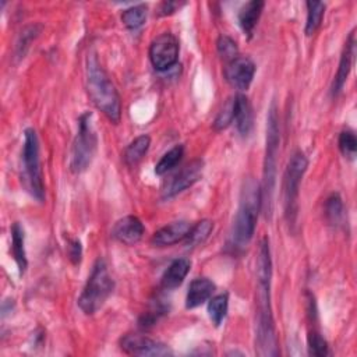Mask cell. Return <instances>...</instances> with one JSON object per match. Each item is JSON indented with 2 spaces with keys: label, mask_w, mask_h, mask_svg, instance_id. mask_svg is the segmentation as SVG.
I'll list each match as a JSON object with an SVG mask.
<instances>
[{
  "label": "cell",
  "mask_w": 357,
  "mask_h": 357,
  "mask_svg": "<svg viewBox=\"0 0 357 357\" xmlns=\"http://www.w3.org/2000/svg\"><path fill=\"white\" fill-rule=\"evenodd\" d=\"M307 167H308V159L301 151H296L286 166V172L283 176V204H284V215L290 225L294 223L297 216L298 188Z\"/></svg>",
  "instance_id": "obj_8"
},
{
  "label": "cell",
  "mask_w": 357,
  "mask_h": 357,
  "mask_svg": "<svg viewBox=\"0 0 357 357\" xmlns=\"http://www.w3.org/2000/svg\"><path fill=\"white\" fill-rule=\"evenodd\" d=\"M216 47H218V53L219 56L226 60L227 63L231 61L233 59H236L238 56V47L237 43L227 35H220L218 38L216 42Z\"/></svg>",
  "instance_id": "obj_29"
},
{
  "label": "cell",
  "mask_w": 357,
  "mask_h": 357,
  "mask_svg": "<svg viewBox=\"0 0 357 357\" xmlns=\"http://www.w3.org/2000/svg\"><path fill=\"white\" fill-rule=\"evenodd\" d=\"M24 244H25L24 229L18 222H14L11 226V252H13V258L18 266L20 275H22L28 266Z\"/></svg>",
  "instance_id": "obj_20"
},
{
  "label": "cell",
  "mask_w": 357,
  "mask_h": 357,
  "mask_svg": "<svg viewBox=\"0 0 357 357\" xmlns=\"http://www.w3.org/2000/svg\"><path fill=\"white\" fill-rule=\"evenodd\" d=\"M307 343H308V353H310V356L324 357V356L328 354V343L321 336L319 332L310 331L308 332V337H307Z\"/></svg>",
  "instance_id": "obj_30"
},
{
  "label": "cell",
  "mask_w": 357,
  "mask_h": 357,
  "mask_svg": "<svg viewBox=\"0 0 357 357\" xmlns=\"http://www.w3.org/2000/svg\"><path fill=\"white\" fill-rule=\"evenodd\" d=\"M144 231H145V227H144L141 219L134 215H128V216L119 219L114 223V226L112 229V236L117 241H120L126 245H134L142 238Z\"/></svg>",
  "instance_id": "obj_13"
},
{
  "label": "cell",
  "mask_w": 357,
  "mask_h": 357,
  "mask_svg": "<svg viewBox=\"0 0 357 357\" xmlns=\"http://www.w3.org/2000/svg\"><path fill=\"white\" fill-rule=\"evenodd\" d=\"M22 181L26 191L39 202L45 199V185L42 180L40 156H39V139L33 128L24 131L22 145Z\"/></svg>",
  "instance_id": "obj_6"
},
{
  "label": "cell",
  "mask_w": 357,
  "mask_h": 357,
  "mask_svg": "<svg viewBox=\"0 0 357 357\" xmlns=\"http://www.w3.org/2000/svg\"><path fill=\"white\" fill-rule=\"evenodd\" d=\"M227 307H229L227 293H220L211 297L208 303V315L215 326H219L223 322L227 314Z\"/></svg>",
  "instance_id": "obj_23"
},
{
  "label": "cell",
  "mask_w": 357,
  "mask_h": 357,
  "mask_svg": "<svg viewBox=\"0 0 357 357\" xmlns=\"http://www.w3.org/2000/svg\"><path fill=\"white\" fill-rule=\"evenodd\" d=\"M213 230V223L209 219H202L197 222L194 226H191L187 237L184 238V244L188 248L198 247L206 241L209 234Z\"/></svg>",
  "instance_id": "obj_22"
},
{
  "label": "cell",
  "mask_w": 357,
  "mask_h": 357,
  "mask_svg": "<svg viewBox=\"0 0 357 357\" xmlns=\"http://www.w3.org/2000/svg\"><path fill=\"white\" fill-rule=\"evenodd\" d=\"M204 172V162L201 159H195L185 165L169 183V185L163 190V198L169 199L174 195L180 194L181 191L187 190L192 184H195L201 177Z\"/></svg>",
  "instance_id": "obj_12"
},
{
  "label": "cell",
  "mask_w": 357,
  "mask_h": 357,
  "mask_svg": "<svg viewBox=\"0 0 357 357\" xmlns=\"http://www.w3.org/2000/svg\"><path fill=\"white\" fill-rule=\"evenodd\" d=\"M307 22H305V33L312 35L321 25L325 4L321 1H307Z\"/></svg>",
  "instance_id": "obj_26"
},
{
  "label": "cell",
  "mask_w": 357,
  "mask_h": 357,
  "mask_svg": "<svg viewBox=\"0 0 357 357\" xmlns=\"http://www.w3.org/2000/svg\"><path fill=\"white\" fill-rule=\"evenodd\" d=\"M279 117L275 103L269 107L268 112V124H266V149L264 160V176L261 187V208L265 211L266 216L271 218L273 208V192L276 184V165L279 153Z\"/></svg>",
  "instance_id": "obj_3"
},
{
  "label": "cell",
  "mask_w": 357,
  "mask_h": 357,
  "mask_svg": "<svg viewBox=\"0 0 357 357\" xmlns=\"http://www.w3.org/2000/svg\"><path fill=\"white\" fill-rule=\"evenodd\" d=\"M272 259L269 240L264 237L257 254V296H255V351L258 356H278V337L271 305Z\"/></svg>",
  "instance_id": "obj_1"
},
{
  "label": "cell",
  "mask_w": 357,
  "mask_h": 357,
  "mask_svg": "<svg viewBox=\"0 0 357 357\" xmlns=\"http://www.w3.org/2000/svg\"><path fill=\"white\" fill-rule=\"evenodd\" d=\"M265 3L261 0H251L248 3H245L240 11H238V24L240 28L243 29V32L248 36L252 35L254 28L261 17L262 8H264Z\"/></svg>",
  "instance_id": "obj_19"
},
{
  "label": "cell",
  "mask_w": 357,
  "mask_h": 357,
  "mask_svg": "<svg viewBox=\"0 0 357 357\" xmlns=\"http://www.w3.org/2000/svg\"><path fill=\"white\" fill-rule=\"evenodd\" d=\"M181 6H183V3H177V1H165V3L160 4L159 14H160V15L172 14V13H174L177 8H180Z\"/></svg>",
  "instance_id": "obj_33"
},
{
  "label": "cell",
  "mask_w": 357,
  "mask_h": 357,
  "mask_svg": "<svg viewBox=\"0 0 357 357\" xmlns=\"http://www.w3.org/2000/svg\"><path fill=\"white\" fill-rule=\"evenodd\" d=\"M191 229V225L185 220H177L172 222L170 225L163 226L151 238V243L158 247H166V245H173L178 241H183L188 231Z\"/></svg>",
  "instance_id": "obj_15"
},
{
  "label": "cell",
  "mask_w": 357,
  "mask_h": 357,
  "mask_svg": "<svg viewBox=\"0 0 357 357\" xmlns=\"http://www.w3.org/2000/svg\"><path fill=\"white\" fill-rule=\"evenodd\" d=\"M85 84L92 103L112 123H119L121 116L120 96L109 75L102 68L96 54L92 52L88 53L85 61Z\"/></svg>",
  "instance_id": "obj_2"
},
{
  "label": "cell",
  "mask_w": 357,
  "mask_h": 357,
  "mask_svg": "<svg viewBox=\"0 0 357 357\" xmlns=\"http://www.w3.org/2000/svg\"><path fill=\"white\" fill-rule=\"evenodd\" d=\"M146 6L145 4H137L132 7H128L121 14V21L128 29H137L144 25L146 20Z\"/></svg>",
  "instance_id": "obj_25"
},
{
  "label": "cell",
  "mask_w": 357,
  "mask_h": 357,
  "mask_svg": "<svg viewBox=\"0 0 357 357\" xmlns=\"http://www.w3.org/2000/svg\"><path fill=\"white\" fill-rule=\"evenodd\" d=\"M325 216L331 225H339L343 218V202L337 192L331 194L325 202Z\"/></svg>",
  "instance_id": "obj_27"
},
{
  "label": "cell",
  "mask_w": 357,
  "mask_h": 357,
  "mask_svg": "<svg viewBox=\"0 0 357 357\" xmlns=\"http://www.w3.org/2000/svg\"><path fill=\"white\" fill-rule=\"evenodd\" d=\"M149 145H151L149 135L144 134V135H139V137L134 138L127 145V148L124 149V153H123L124 163L130 167L137 166L144 159V156L146 155V152L149 149Z\"/></svg>",
  "instance_id": "obj_21"
},
{
  "label": "cell",
  "mask_w": 357,
  "mask_h": 357,
  "mask_svg": "<svg viewBox=\"0 0 357 357\" xmlns=\"http://www.w3.org/2000/svg\"><path fill=\"white\" fill-rule=\"evenodd\" d=\"M98 145L96 132L92 123V114L85 112L78 119V131L73 142L70 169L74 173H81L86 170L91 165Z\"/></svg>",
  "instance_id": "obj_7"
},
{
  "label": "cell",
  "mask_w": 357,
  "mask_h": 357,
  "mask_svg": "<svg viewBox=\"0 0 357 357\" xmlns=\"http://www.w3.org/2000/svg\"><path fill=\"white\" fill-rule=\"evenodd\" d=\"M261 209V187L252 178L244 183L240 205L233 222L231 238L237 247L248 244L254 236L258 211Z\"/></svg>",
  "instance_id": "obj_4"
},
{
  "label": "cell",
  "mask_w": 357,
  "mask_h": 357,
  "mask_svg": "<svg viewBox=\"0 0 357 357\" xmlns=\"http://www.w3.org/2000/svg\"><path fill=\"white\" fill-rule=\"evenodd\" d=\"M354 56H356V35H354V31H351L344 43V49H343V53H342V57L339 61V67H337L336 75H335L332 86H331V93L333 98H336L340 93V91L343 89L344 82L351 70Z\"/></svg>",
  "instance_id": "obj_14"
},
{
  "label": "cell",
  "mask_w": 357,
  "mask_h": 357,
  "mask_svg": "<svg viewBox=\"0 0 357 357\" xmlns=\"http://www.w3.org/2000/svg\"><path fill=\"white\" fill-rule=\"evenodd\" d=\"M213 291H215V283L208 278L194 279L188 286V291L185 296V307L195 308L201 305L202 303H205L212 297Z\"/></svg>",
  "instance_id": "obj_17"
},
{
  "label": "cell",
  "mask_w": 357,
  "mask_h": 357,
  "mask_svg": "<svg viewBox=\"0 0 357 357\" xmlns=\"http://www.w3.org/2000/svg\"><path fill=\"white\" fill-rule=\"evenodd\" d=\"M120 347L123 351L134 356H170L172 350L158 340L142 333H128L121 337Z\"/></svg>",
  "instance_id": "obj_10"
},
{
  "label": "cell",
  "mask_w": 357,
  "mask_h": 357,
  "mask_svg": "<svg viewBox=\"0 0 357 357\" xmlns=\"http://www.w3.org/2000/svg\"><path fill=\"white\" fill-rule=\"evenodd\" d=\"M339 149L347 159H354L357 152V138L353 130L344 128L339 135Z\"/></svg>",
  "instance_id": "obj_28"
},
{
  "label": "cell",
  "mask_w": 357,
  "mask_h": 357,
  "mask_svg": "<svg viewBox=\"0 0 357 357\" xmlns=\"http://www.w3.org/2000/svg\"><path fill=\"white\" fill-rule=\"evenodd\" d=\"M233 121L237 131L241 135H248L254 126V112L250 99L238 93L234 96V107H233Z\"/></svg>",
  "instance_id": "obj_16"
},
{
  "label": "cell",
  "mask_w": 357,
  "mask_h": 357,
  "mask_svg": "<svg viewBox=\"0 0 357 357\" xmlns=\"http://www.w3.org/2000/svg\"><path fill=\"white\" fill-rule=\"evenodd\" d=\"M226 81L237 88V89H247L254 78L255 74V64L251 59L244 56H237L231 61H229L223 70Z\"/></svg>",
  "instance_id": "obj_11"
},
{
  "label": "cell",
  "mask_w": 357,
  "mask_h": 357,
  "mask_svg": "<svg viewBox=\"0 0 357 357\" xmlns=\"http://www.w3.org/2000/svg\"><path fill=\"white\" fill-rule=\"evenodd\" d=\"M233 107H234V98H230L226 100V103L223 105V107L220 109V112L213 120V128L216 131L225 130L233 121Z\"/></svg>",
  "instance_id": "obj_31"
},
{
  "label": "cell",
  "mask_w": 357,
  "mask_h": 357,
  "mask_svg": "<svg viewBox=\"0 0 357 357\" xmlns=\"http://www.w3.org/2000/svg\"><path fill=\"white\" fill-rule=\"evenodd\" d=\"M178 59V40L170 32H163L153 38L149 46V60L155 70L167 71Z\"/></svg>",
  "instance_id": "obj_9"
},
{
  "label": "cell",
  "mask_w": 357,
  "mask_h": 357,
  "mask_svg": "<svg viewBox=\"0 0 357 357\" xmlns=\"http://www.w3.org/2000/svg\"><path fill=\"white\" fill-rule=\"evenodd\" d=\"M114 282L109 273L107 265L103 259H98L92 272L78 297V307L86 315L95 314L112 294Z\"/></svg>",
  "instance_id": "obj_5"
},
{
  "label": "cell",
  "mask_w": 357,
  "mask_h": 357,
  "mask_svg": "<svg viewBox=\"0 0 357 357\" xmlns=\"http://www.w3.org/2000/svg\"><path fill=\"white\" fill-rule=\"evenodd\" d=\"M183 155H184V146L183 145H174L155 165V173L158 176H162V174L167 173L169 170L176 167L177 163H180Z\"/></svg>",
  "instance_id": "obj_24"
},
{
  "label": "cell",
  "mask_w": 357,
  "mask_h": 357,
  "mask_svg": "<svg viewBox=\"0 0 357 357\" xmlns=\"http://www.w3.org/2000/svg\"><path fill=\"white\" fill-rule=\"evenodd\" d=\"M190 268H191V262L187 258L174 259L167 266V269L165 271V273L162 276V280H160L162 287L165 290H172V289L178 287L183 283V280L185 279L187 273L190 272Z\"/></svg>",
  "instance_id": "obj_18"
},
{
  "label": "cell",
  "mask_w": 357,
  "mask_h": 357,
  "mask_svg": "<svg viewBox=\"0 0 357 357\" xmlns=\"http://www.w3.org/2000/svg\"><path fill=\"white\" fill-rule=\"evenodd\" d=\"M67 254L68 258L71 259L73 264H78L81 261V255H82V247L79 240L77 238H70L67 241Z\"/></svg>",
  "instance_id": "obj_32"
}]
</instances>
